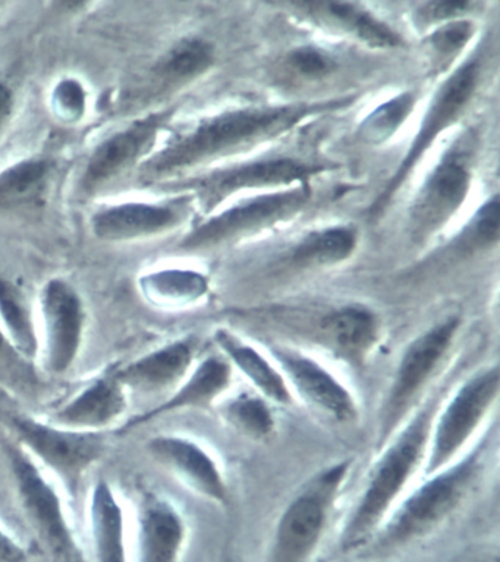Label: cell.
Here are the masks:
<instances>
[{"instance_id": "obj_28", "label": "cell", "mask_w": 500, "mask_h": 562, "mask_svg": "<svg viewBox=\"0 0 500 562\" xmlns=\"http://www.w3.org/2000/svg\"><path fill=\"white\" fill-rule=\"evenodd\" d=\"M220 414L230 428L253 441H266L276 430L272 404L254 391L239 392L221 401Z\"/></svg>"}, {"instance_id": "obj_8", "label": "cell", "mask_w": 500, "mask_h": 562, "mask_svg": "<svg viewBox=\"0 0 500 562\" xmlns=\"http://www.w3.org/2000/svg\"><path fill=\"white\" fill-rule=\"evenodd\" d=\"M352 469L354 459L346 457L320 469L304 483L276 522L269 562L310 561Z\"/></svg>"}, {"instance_id": "obj_24", "label": "cell", "mask_w": 500, "mask_h": 562, "mask_svg": "<svg viewBox=\"0 0 500 562\" xmlns=\"http://www.w3.org/2000/svg\"><path fill=\"white\" fill-rule=\"evenodd\" d=\"M180 221L177 209L164 204L124 203L91 217V229L104 241H127L163 233Z\"/></svg>"}, {"instance_id": "obj_9", "label": "cell", "mask_w": 500, "mask_h": 562, "mask_svg": "<svg viewBox=\"0 0 500 562\" xmlns=\"http://www.w3.org/2000/svg\"><path fill=\"white\" fill-rule=\"evenodd\" d=\"M41 351L38 359L52 376H65L76 368L84 347L87 312L76 286L49 279L38 297Z\"/></svg>"}, {"instance_id": "obj_15", "label": "cell", "mask_w": 500, "mask_h": 562, "mask_svg": "<svg viewBox=\"0 0 500 562\" xmlns=\"http://www.w3.org/2000/svg\"><path fill=\"white\" fill-rule=\"evenodd\" d=\"M234 369L221 355H211L195 361L184 381L145 413L124 420L116 429L117 435H128L143 426L154 424L159 418L190 409H208L225 398L234 382Z\"/></svg>"}, {"instance_id": "obj_41", "label": "cell", "mask_w": 500, "mask_h": 562, "mask_svg": "<svg viewBox=\"0 0 500 562\" xmlns=\"http://www.w3.org/2000/svg\"><path fill=\"white\" fill-rule=\"evenodd\" d=\"M224 562H237V561H234L232 558H228V560H225Z\"/></svg>"}, {"instance_id": "obj_34", "label": "cell", "mask_w": 500, "mask_h": 562, "mask_svg": "<svg viewBox=\"0 0 500 562\" xmlns=\"http://www.w3.org/2000/svg\"><path fill=\"white\" fill-rule=\"evenodd\" d=\"M474 34V25L469 21H452L434 32L429 45L439 60H451L468 45Z\"/></svg>"}, {"instance_id": "obj_17", "label": "cell", "mask_w": 500, "mask_h": 562, "mask_svg": "<svg viewBox=\"0 0 500 562\" xmlns=\"http://www.w3.org/2000/svg\"><path fill=\"white\" fill-rule=\"evenodd\" d=\"M468 160L459 154L447 155L434 168L411 212V235L416 243L428 241L463 206L469 190Z\"/></svg>"}, {"instance_id": "obj_30", "label": "cell", "mask_w": 500, "mask_h": 562, "mask_svg": "<svg viewBox=\"0 0 500 562\" xmlns=\"http://www.w3.org/2000/svg\"><path fill=\"white\" fill-rule=\"evenodd\" d=\"M355 231L346 226L320 231L308 235L294 248L289 263L298 269L341 263L355 250Z\"/></svg>"}, {"instance_id": "obj_11", "label": "cell", "mask_w": 500, "mask_h": 562, "mask_svg": "<svg viewBox=\"0 0 500 562\" xmlns=\"http://www.w3.org/2000/svg\"><path fill=\"white\" fill-rule=\"evenodd\" d=\"M477 85L478 64L476 60L465 64L443 85L441 91L434 98L432 108H430L428 116L421 124L420 133L412 143L410 150H408L406 158L402 159L397 172L394 173L388 184L385 186V189L370 206V216H379L385 212V209L389 206L395 195L401 190L404 181L410 177L412 169L423 158L425 150L432 146L439 134L446 130L467 106L474 91L477 89Z\"/></svg>"}, {"instance_id": "obj_16", "label": "cell", "mask_w": 500, "mask_h": 562, "mask_svg": "<svg viewBox=\"0 0 500 562\" xmlns=\"http://www.w3.org/2000/svg\"><path fill=\"white\" fill-rule=\"evenodd\" d=\"M189 540L184 513L168 496L143 490L136 501V562H181Z\"/></svg>"}, {"instance_id": "obj_31", "label": "cell", "mask_w": 500, "mask_h": 562, "mask_svg": "<svg viewBox=\"0 0 500 562\" xmlns=\"http://www.w3.org/2000/svg\"><path fill=\"white\" fill-rule=\"evenodd\" d=\"M46 160L30 159L8 168L0 173V204L11 206L29 202L41 194L49 177Z\"/></svg>"}, {"instance_id": "obj_19", "label": "cell", "mask_w": 500, "mask_h": 562, "mask_svg": "<svg viewBox=\"0 0 500 562\" xmlns=\"http://www.w3.org/2000/svg\"><path fill=\"white\" fill-rule=\"evenodd\" d=\"M167 116L168 113L146 116L145 120L133 122L127 128L103 139L87 160L81 190L84 193H94L137 164L154 145Z\"/></svg>"}, {"instance_id": "obj_7", "label": "cell", "mask_w": 500, "mask_h": 562, "mask_svg": "<svg viewBox=\"0 0 500 562\" xmlns=\"http://www.w3.org/2000/svg\"><path fill=\"white\" fill-rule=\"evenodd\" d=\"M7 426L12 441L58 481L71 499L78 498L87 474L107 454L109 434L78 432L24 413L11 414Z\"/></svg>"}, {"instance_id": "obj_37", "label": "cell", "mask_w": 500, "mask_h": 562, "mask_svg": "<svg viewBox=\"0 0 500 562\" xmlns=\"http://www.w3.org/2000/svg\"><path fill=\"white\" fill-rule=\"evenodd\" d=\"M30 549L0 522V562H27Z\"/></svg>"}, {"instance_id": "obj_21", "label": "cell", "mask_w": 500, "mask_h": 562, "mask_svg": "<svg viewBox=\"0 0 500 562\" xmlns=\"http://www.w3.org/2000/svg\"><path fill=\"white\" fill-rule=\"evenodd\" d=\"M197 338L173 339L138 356L129 363H117V378L132 392L143 394H171L197 361Z\"/></svg>"}, {"instance_id": "obj_2", "label": "cell", "mask_w": 500, "mask_h": 562, "mask_svg": "<svg viewBox=\"0 0 500 562\" xmlns=\"http://www.w3.org/2000/svg\"><path fill=\"white\" fill-rule=\"evenodd\" d=\"M351 98L321 103L286 104V106L247 108L220 113L200 121L193 128L178 134L159 154L141 168V177L160 180L195 165L247 149L294 128L308 115H315L351 103Z\"/></svg>"}, {"instance_id": "obj_18", "label": "cell", "mask_w": 500, "mask_h": 562, "mask_svg": "<svg viewBox=\"0 0 500 562\" xmlns=\"http://www.w3.org/2000/svg\"><path fill=\"white\" fill-rule=\"evenodd\" d=\"M316 342L346 368L363 369L380 341V322L364 306L330 308L316 321ZM311 328V329H312Z\"/></svg>"}, {"instance_id": "obj_23", "label": "cell", "mask_w": 500, "mask_h": 562, "mask_svg": "<svg viewBox=\"0 0 500 562\" xmlns=\"http://www.w3.org/2000/svg\"><path fill=\"white\" fill-rule=\"evenodd\" d=\"M215 342L220 355L232 366L234 372L241 374L264 400L281 407L295 403L284 373L268 351L260 350L226 329L217 330Z\"/></svg>"}, {"instance_id": "obj_32", "label": "cell", "mask_w": 500, "mask_h": 562, "mask_svg": "<svg viewBox=\"0 0 500 562\" xmlns=\"http://www.w3.org/2000/svg\"><path fill=\"white\" fill-rule=\"evenodd\" d=\"M414 106V99L411 94L404 93L388 103L382 104L364 121L361 131L363 137L372 143L385 142L407 120Z\"/></svg>"}, {"instance_id": "obj_12", "label": "cell", "mask_w": 500, "mask_h": 562, "mask_svg": "<svg viewBox=\"0 0 500 562\" xmlns=\"http://www.w3.org/2000/svg\"><path fill=\"white\" fill-rule=\"evenodd\" d=\"M146 451L195 494L228 507L230 490L224 465L198 439L184 434H158L147 439Z\"/></svg>"}, {"instance_id": "obj_26", "label": "cell", "mask_w": 500, "mask_h": 562, "mask_svg": "<svg viewBox=\"0 0 500 562\" xmlns=\"http://www.w3.org/2000/svg\"><path fill=\"white\" fill-rule=\"evenodd\" d=\"M0 325L16 355L29 364L36 363L41 351L38 325L27 299L19 286L0 274Z\"/></svg>"}, {"instance_id": "obj_36", "label": "cell", "mask_w": 500, "mask_h": 562, "mask_svg": "<svg viewBox=\"0 0 500 562\" xmlns=\"http://www.w3.org/2000/svg\"><path fill=\"white\" fill-rule=\"evenodd\" d=\"M55 106L68 120H76L84 112L86 91L77 81H63L55 90Z\"/></svg>"}, {"instance_id": "obj_3", "label": "cell", "mask_w": 500, "mask_h": 562, "mask_svg": "<svg viewBox=\"0 0 500 562\" xmlns=\"http://www.w3.org/2000/svg\"><path fill=\"white\" fill-rule=\"evenodd\" d=\"M489 439L474 442L455 463L423 476L390 513L372 542L379 549L402 547L432 533L454 516L485 472Z\"/></svg>"}, {"instance_id": "obj_33", "label": "cell", "mask_w": 500, "mask_h": 562, "mask_svg": "<svg viewBox=\"0 0 500 562\" xmlns=\"http://www.w3.org/2000/svg\"><path fill=\"white\" fill-rule=\"evenodd\" d=\"M286 67L297 77L308 81H320L337 71V63L332 56L316 47L304 46L291 52Z\"/></svg>"}, {"instance_id": "obj_20", "label": "cell", "mask_w": 500, "mask_h": 562, "mask_svg": "<svg viewBox=\"0 0 500 562\" xmlns=\"http://www.w3.org/2000/svg\"><path fill=\"white\" fill-rule=\"evenodd\" d=\"M326 171L323 165H308L295 159H272L263 162L239 165L212 173L195 182L203 206L206 211L216 207L217 203L247 189L260 187L288 186L294 182L307 184L308 178Z\"/></svg>"}, {"instance_id": "obj_10", "label": "cell", "mask_w": 500, "mask_h": 562, "mask_svg": "<svg viewBox=\"0 0 500 562\" xmlns=\"http://www.w3.org/2000/svg\"><path fill=\"white\" fill-rule=\"evenodd\" d=\"M269 356L284 373L295 400L332 418L337 424H352L360 416L354 391L310 352L289 346H269Z\"/></svg>"}, {"instance_id": "obj_14", "label": "cell", "mask_w": 500, "mask_h": 562, "mask_svg": "<svg viewBox=\"0 0 500 562\" xmlns=\"http://www.w3.org/2000/svg\"><path fill=\"white\" fill-rule=\"evenodd\" d=\"M310 198V187L304 184L291 191L247 200L212 217L186 237L181 247L184 250H203V248L215 247L217 244L241 237L243 234L253 233V231L255 233L295 215L306 206Z\"/></svg>"}, {"instance_id": "obj_27", "label": "cell", "mask_w": 500, "mask_h": 562, "mask_svg": "<svg viewBox=\"0 0 500 562\" xmlns=\"http://www.w3.org/2000/svg\"><path fill=\"white\" fill-rule=\"evenodd\" d=\"M215 63V49L202 38H185L173 46L154 68V82L160 91L177 89L197 80Z\"/></svg>"}, {"instance_id": "obj_40", "label": "cell", "mask_w": 500, "mask_h": 562, "mask_svg": "<svg viewBox=\"0 0 500 562\" xmlns=\"http://www.w3.org/2000/svg\"><path fill=\"white\" fill-rule=\"evenodd\" d=\"M14 106V95L10 87L0 82V125L5 124L8 117H10Z\"/></svg>"}, {"instance_id": "obj_39", "label": "cell", "mask_w": 500, "mask_h": 562, "mask_svg": "<svg viewBox=\"0 0 500 562\" xmlns=\"http://www.w3.org/2000/svg\"><path fill=\"white\" fill-rule=\"evenodd\" d=\"M30 366L27 361L21 359L14 347L11 346L10 339H8L5 330L0 325V370L3 372H19V370Z\"/></svg>"}, {"instance_id": "obj_29", "label": "cell", "mask_w": 500, "mask_h": 562, "mask_svg": "<svg viewBox=\"0 0 500 562\" xmlns=\"http://www.w3.org/2000/svg\"><path fill=\"white\" fill-rule=\"evenodd\" d=\"M143 293L163 306H185L198 302L208 291L207 279L191 270L168 269L140 279Z\"/></svg>"}, {"instance_id": "obj_22", "label": "cell", "mask_w": 500, "mask_h": 562, "mask_svg": "<svg viewBox=\"0 0 500 562\" xmlns=\"http://www.w3.org/2000/svg\"><path fill=\"white\" fill-rule=\"evenodd\" d=\"M90 562H132L128 520L121 496L107 479L100 477L87 496Z\"/></svg>"}, {"instance_id": "obj_13", "label": "cell", "mask_w": 500, "mask_h": 562, "mask_svg": "<svg viewBox=\"0 0 500 562\" xmlns=\"http://www.w3.org/2000/svg\"><path fill=\"white\" fill-rule=\"evenodd\" d=\"M129 392L117 378V363L95 374L46 414V420L78 432L109 434L124 424Z\"/></svg>"}, {"instance_id": "obj_38", "label": "cell", "mask_w": 500, "mask_h": 562, "mask_svg": "<svg viewBox=\"0 0 500 562\" xmlns=\"http://www.w3.org/2000/svg\"><path fill=\"white\" fill-rule=\"evenodd\" d=\"M471 7V2H429L424 3L423 10H421V16L425 21H445L452 19V16L464 14L468 8Z\"/></svg>"}, {"instance_id": "obj_5", "label": "cell", "mask_w": 500, "mask_h": 562, "mask_svg": "<svg viewBox=\"0 0 500 562\" xmlns=\"http://www.w3.org/2000/svg\"><path fill=\"white\" fill-rule=\"evenodd\" d=\"M459 317H447L425 330L406 347L395 368L377 414L374 452H379L402 428L429 394L454 347Z\"/></svg>"}, {"instance_id": "obj_25", "label": "cell", "mask_w": 500, "mask_h": 562, "mask_svg": "<svg viewBox=\"0 0 500 562\" xmlns=\"http://www.w3.org/2000/svg\"><path fill=\"white\" fill-rule=\"evenodd\" d=\"M312 19L329 21L334 27L351 33L373 47H397L401 45V37L380 20L374 19L368 12L360 10L352 3L343 2H298Z\"/></svg>"}, {"instance_id": "obj_35", "label": "cell", "mask_w": 500, "mask_h": 562, "mask_svg": "<svg viewBox=\"0 0 500 562\" xmlns=\"http://www.w3.org/2000/svg\"><path fill=\"white\" fill-rule=\"evenodd\" d=\"M499 239V199L498 195L487 202L477 213L471 225L469 241L473 246H491Z\"/></svg>"}, {"instance_id": "obj_4", "label": "cell", "mask_w": 500, "mask_h": 562, "mask_svg": "<svg viewBox=\"0 0 500 562\" xmlns=\"http://www.w3.org/2000/svg\"><path fill=\"white\" fill-rule=\"evenodd\" d=\"M16 503L49 562H90L54 477L12 439L3 442Z\"/></svg>"}, {"instance_id": "obj_6", "label": "cell", "mask_w": 500, "mask_h": 562, "mask_svg": "<svg viewBox=\"0 0 500 562\" xmlns=\"http://www.w3.org/2000/svg\"><path fill=\"white\" fill-rule=\"evenodd\" d=\"M499 391L500 369L493 363L476 370L445 395L430 430L428 454L421 470L423 476L455 463L474 446L498 401Z\"/></svg>"}, {"instance_id": "obj_1", "label": "cell", "mask_w": 500, "mask_h": 562, "mask_svg": "<svg viewBox=\"0 0 500 562\" xmlns=\"http://www.w3.org/2000/svg\"><path fill=\"white\" fill-rule=\"evenodd\" d=\"M446 391L436 387L379 452L339 536L343 552L372 542L390 513L407 494L428 454L430 430Z\"/></svg>"}]
</instances>
